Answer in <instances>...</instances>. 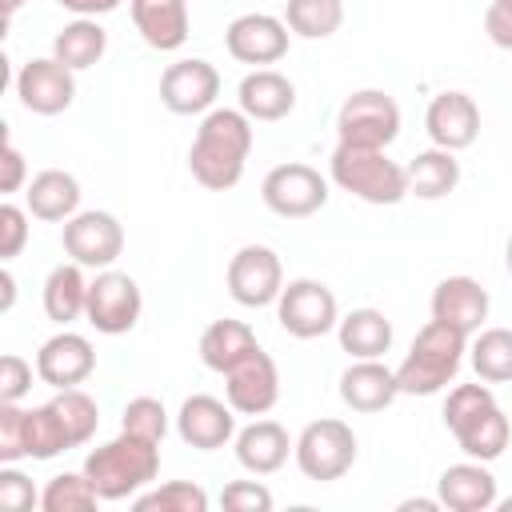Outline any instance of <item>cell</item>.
Instances as JSON below:
<instances>
[{
    "instance_id": "30",
    "label": "cell",
    "mask_w": 512,
    "mask_h": 512,
    "mask_svg": "<svg viewBox=\"0 0 512 512\" xmlns=\"http://www.w3.org/2000/svg\"><path fill=\"white\" fill-rule=\"evenodd\" d=\"M84 308H88V280H84L80 264L72 260V264L52 268L48 280H44V312H48V320L72 324V320L84 316Z\"/></svg>"
},
{
    "instance_id": "41",
    "label": "cell",
    "mask_w": 512,
    "mask_h": 512,
    "mask_svg": "<svg viewBox=\"0 0 512 512\" xmlns=\"http://www.w3.org/2000/svg\"><path fill=\"white\" fill-rule=\"evenodd\" d=\"M28 244V212L12 200L0 204V260L20 256V248Z\"/></svg>"
},
{
    "instance_id": "34",
    "label": "cell",
    "mask_w": 512,
    "mask_h": 512,
    "mask_svg": "<svg viewBox=\"0 0 512 512\" xmlns=\"http://www.w3.org/2000/svg\"><path fill=\"white\" fill-rule=\"evenodd\" d=\"M68 448H72V436H68L60 412L52 408V400L40 404V408H28V456L32 460H52Z\"/></svg>"
},
{
    "instance_id": "4",
    "label": "cell",
    "mask_w": 512,
    "mask_h": 512,
    "mask_svg": "<svg viewBox=\"0 0 512 512\" xmlns=\"http://www.w3.org/2000/svg\"><path fill=\"white\" fill-rule=\"evenodd\" d=\"M464 348H468V336L440 324V320H428L408 356L400 360L396 368V384H400V396H436L440 388H448L460 372V360H464Z\"/></svg>"
},
{
    "instance_id": "10",
    "label": "cell",
    "mask_w": 512,
    "mask_h": 512,
    "mask_svg": "<svg viewBox=\"0 0 512 512\" xmlns=\"http://www.w3.org/2000/svg\"><path fill=\"white\" fill-rule=\"evenodd\" d=\"M140 308H144V296H140V284L128 276V272H112L104 268L96 280H88V324L104 336H120V332H132L136 320H140Z\"/></svg>"
},
{
    "instance_id": "37",
    "label": "cell",
    "mask_w": 512,
    "mask_h": 512,
    "mask_svg": "<svg viewBox=\"0 0 512 512\" xmlns=\"http://www.w3.org/2000/svg\"><path fill=\"white\" fill-rule=\"evenodd\" d=\"M136 508L140 512H208V492L188 480H168L152 492H140Z\"/></svg>"
},
{
    "instance_id": "19",
    "label": "cell",
    "mask_w": 512,
    "mask_h": 512,
    "mask_svg": "<svg viewBox=\"0 0 512 512\" xmlns=\"http://www.w3.org/2000/svg\"><path fill=\"white\" fill-rule=\"evenodd\" d=\"M424 128L436 148L460 152V148L476 144V136H480V108L468 92H440V96H432V104L424 112Z\"/></svg>"
},
{
    "instance_id": "26",
    "label": "cell",
    "mask_w": 512,
    "mask_h": 512,
    "mask_svg": "<svg viewBox=\"0 0 512 512\" xmlns=\"http://www.w3.org/2000/svg\"><path fill=\"white\" fill-rule=\"evenodd\" d=\"M288 448H292L288 444V432L276 420H252L248 428L236 432V460L252 476H268V472L284 468Z\"/></svg>"
},
{
    "instance_id": "36",
    "label": "cell",
    "mask_w": 512,
    "mask_h": 512,
    "mask_svg": "<svg viewBox=\"0 0 512 512\" xmlns=\"http://www.w3.org/2000/svg\"><path fill=\"white\" fill-rule=\"evenodd\" d=\"M52 408L60 412V420H64V428L72 436V448H80V444L92 440V432L100 424V408H96V400L84 388H60L52 396Z\"/></svg>"
},
{
    "instance_id": "6",
    "label": "cell",
    "mask_w": 512,
    "mask_h": 512,
    "mask_svg": "<svg viewBox=\"0 0 512 512\" xmlns=\"http://www.w3.org/2000/svg\"><path fill=\"white\" fill-rule=\"evenodd\" d=\"M336 136L352 148H388L400 136V104L380 88H360L340 104Z\"/></svg>"
},
{
    "instance_id": "33",
    "label": "cell",
    "mask_w": 512,
    "mask_h": 512,
    "mask_svg": "<svg viewBox=\"0 0 512 512\" xmlns=\"http://www.w3.org/2000/svg\"><path fill=\"white\" fill-rule=\"evenodd\" d=\"M472 368L484 384L512 380V328H484L472 344Z\"/></svg>"
},
{
    "instance_id": "16",
    "label": "cell",
    "mask_w": 512,
    "mask_h": 512,
    "mask_svg": "<svg viewBox=\"0 0 512 512\" xmlns=\"http://www.w3.org/2000/svg\"><path fill=\"white\" fill-rule=\"evenodd\" d=\"M224 48L240 64H276L288 52V24L268 12H244L228 24Z\"/></svg>"
},
{
    "instance_id": "24",
    "label": "cell",
    "mask_w": 512,
    "mask_h": 512,
    "mask_svg": "<svg viewBox=\"0 0 512 512\" xmlns=\"http://www.w3.org/2000/svg\"><path fill=\"white\" fill-rule=\"evenodd\" d=\"M396 396H400L396 372L384 368L380 360H356V364H348L344 376H340V400H344L352 412H380V408H388Z\"/></svg>"
},
{
    "instance_id": "3",
    "label": "cell",
    "mask_w": 512,
    "mask_h": 512,
    "mask_svg": "<svg viewBox=\"0 0 512 512\" xmlns=\"http://www.w3.org/2000/svg\"><path fill=\"white\" fill-rule=\"evenodd\" d=\"M160 472V444L120 432L116 440L100 444L84 460V476L100 492V500H128L140 496L144 484H152Z\"/></svg>"
},
{
    "instance_id": "18",
    "label": "cell",
    "mask_w": 512,
    "mask_h": 512,
    "mask_svg": "<svg viewBox=\"0 0 512 512\" xmlns=\"http://www.w3.org/2000/svg\"><path fill=\"white\" fill-rule=\"evenodd\" d=\"M96 372V352L80 332H56L36 352V376L52 388H80Z\"/></svg>"
},
{
    "instance_id": "1",
    "label": "cell",
    "mask_w": 512,
    "mask_h": 512,
    "mask_svg": "<svg viewBox=\"0 0 512 512\" xmlns=\"http://www.w3.org/2000/svg\"><path fill=\"white\" fill-rule=\"evenodd\" d=\"M248 152H252V120L240 108H212L200 120L196 140L188 148V172L208 192H228L240 184Z\"/></svg>"
},
{
    "instance_id": "48",
    "label": "cell",
    "mask_w": 512,
    "mask_h": 512,
    "mask_svg": "<svg viewBox=\"0 0 512 512\" xmlns=\"http://www.w3.org/2000/svg\"><path fill=\"white\" fill-rule=\"evenodd\" d=\"M0 4H4V16H12V12H16L20 4H28V0H0Z\"/></svg>"
},
{
    "instance_id": "5",
    "label": "cell",
    "mask_w": 512,
    "mask_h": 512,
    "mask_svg": "<svg viewBox=\"0 0 512 512\" xmlns=\"http://www.w3.org/2000/svg\"><path fill=\"white\" fill-rule=\"evenodd\" d=\"M332 184L352 192L364 204H400L408 196V172L388 160L384 148H352V144H336L332 160H328Z\"/></svg>"
},
{
    "instance_id": "15",
    "label": "cell",
    "mask_w": 512,
    "mask_h": 512,
    "mask_svg": "<svg viewBox=\"0 0 512 512\" xmlns=\"http://www.w3.org/2000/svg\"><path fill=\"white\" fill-rule=\"evenodd\" d=\"M224 392H228V404L240 412V416H264L272 412V404L280 400V372H276V360L256 348L248 352L236 368L224 372Z\"/></svg>"
},
{
    "instance_id": "44",
    "label": "cell",
    "mask_w": 512,
    "mask_h": 512,
    "mask_svg": "<svg viewBox=\"0 0 512 512\" xmlns=\"http://www.w3.org/2000/svg\"><path fill=\"white\" fill-rule=\"evenodd\" d=\"M484 32L496 48H508L512 52V0H492L488 12H484Z\"/></svg>"
},
{
    "instance_id": "14",
    "label": "cell",
    "mask_w": 512,
    "mask_h": 512,
    "mask_svg": "<svg viewBox=\"0 0 512 512\" xmlns=\"http://www.w3.org/2000/svg\"><path fill=\"white\" fill-rule=\"evenodd\" d=\"M216 96H220V72H216L208 60H200V56L176 60V64H168L164 76H160V100H164V108L176 112V116L212 112Z\"/></svg>"
},
{
    "instance_id": "17",
    "label": "cell",
    "mask_w": 512,
    "mask_h": 512,
    "mask_svg": "<svg viewBox=\"0 0 512 512\" xmlns=\"http://www.w3.org/2000/svg\"><path fill=\"white\" fill-rule=\"evenodd\" d=\"M232 412H236L232 404H224V400H216L208 392H196V396H188L180 404L176 432H180L184 444H192L200 452H216L236 436V416Z\"/></svg>"
},
{
    "instance_id": "46",
    "label": "cell",
    "mask_w": 512,
    "mask_h": 512,
    "mask_svg": "<svg viewBox=\"0 0 512 512\" xmlns=\"http://www.w3.org/2000/svg\"><path fill=\"white\" fill-rule=\"evenodd\" d=\"M60 8H68V12H76V16H104V12H116L120 8V0H56Z\"/></svg>"
},
{
    "instance_id": "13",
    "label": "cell",
    "mask_w": 512,
    "mask_h": 512,
    "mask_svg": "<svg viewBox=\"0 0 512 512\" xmlns=\"http://www.w3.org/2000/svg\"><path fill=\"white\" fill-rule=\"evenodd\" d=\"M16 96L36 116H60L76 100V76L56 56H36L16 72Z\"/></svg>"
},
{
    "instance_id": "50",
    "label": "cell",
    "mask_w": 512,
    "mask_h": 512,
    "mask_svg": "<svg viewBox=\"0 0 512 512\" xmlns=\"http://www.w3.org/2000/svg\"><path fill=\"white\" fill-rule=\"evenodd\" d=\"M500 508H504V512H512V500H504V504H500Z\"/></svg>"
},
{
    "instance_id": "23",
    "label": "cell",
    "mask_w": 512,
    "mask_h": 512,
    "mask_svg": "<svg viewBox=\"0 0 512 512\" xmlns=\"http://www.w3.org/2000/svg\"><path fill=\"white\" fill-rule=\"evenodd\" d=\"M132 24L156 52H176L188 40V0H128Z\"/></svg>"
},
{
    "instance_id": "43",
    "label": "cell",
    "mask_w": 512,
    "mask_h": 512,
    "mask_svg": "<svg viewBox=\"0 0 512 512\" xmlns=\"http://www.w3.org/2000/svg\"><path fill=\"white\" fill-rule=\"evenodd\" d=\"M32 388V364L16 352L0 356V400L8 404H20V396Z\"/></svg>"
},
{
    "instance_id": "21",
    "label": "cell",
    "mask_w": 512,
    "mask_h": 512,
    "mask_svg": "<svg viewBox=\"0 0 512 512\" xmlns=\"http://www.w3.org/2000/svg\"><path fill=\"white\" fill-rule=\"evenodd\" d=\"M436 500L440 508H452V512H484L496 504V476L484 468V460H464V464H452L440 472L436 480Z\"/></svg>"
},
{
    "instance_id": "8",
    "label": "cell",
    "mask_w": 512,
    "mask_h": 512,
    "mask_svg": "<svg viewBox=\"0 0 512 512\" xmlns=\"http://www.w3.org/2000/svg\"><path fill=\"white\" fill-rule=\"evenodd\" d=\"M276 320L288 336L316 340V336H324L340 324V308H336V296H332L328 284L304 276V280L284 284V292L276 300Z\"/></svg>"
},
{
    "instance_id": "35",
    "label": "cell",
    "mask_w": 512,
    "mask_h": 512,
    "mask_svg": "<svg viewBox=\"0 0 512 512\" xmlns=\"http://www.w3.org/2000/svg\"><path fill=\"white\" fill-rule=\"evenodd\" d=\"M96 504H100V492L92 488V480L84 472H60L40 492V508L44 512H88Z\"/></svg>"
},
{
    "instance_id": "45",
    "label": "cell",
    "mask_w": 512,
    "mask_h": 512,
    "mask_svg": "<svg viewBox=\"0 0 512 512\" xmlns=\"http://www.w3.org/2000/svg\"><path fill=\"white\" fill-rule=\"evenodd\" d=\"M0 164H4V172H0V192H16V188L24 184V156H20V148H16L8 136H4Z\"/></svg>"
},
{
    "instance_id": "42",
    "label": "cell",
    "mask_w": 512,
    "mask_h": 512,
    "mask_svg": "<svg viewBox=\"0 0 512 512\" xmlns=\"http://www.w3.org/2000/svg\"><path fill=\"white\" fill-rule=\"evenodd\" d=\"M0 504H4L8 512H28V508L40 504L32 480H28L24 472H16L12 464H4V472H0Z\"/></svg>"
},
{
    "instance_id": "27",
    "label": "cell",
    "mask_w": 512,
    "mask_h": 512,
    "mask_svg": "<svg viewBox=\"0 0 512 512\" xmlns=\"http://www.w3.org/2000/svg\"><path fill=\"white\" fill-rule=\"evenodd\" d=\"M336 336L352 360H380L392 348V320L380 308H352L348 316H340Z\"/></svg>"
},
{
    "instance_id": "29",
    "label": "cell",
    "mask_w": 512,
    "mask_h": 512,
    "mask_svg": "<svg viewBox=\"0 0 512 512\" xmlns=\"http://www.w3.org/2000/svg\"><path fill=\"white\" fill-rule=\"evenodd\" d=\"M404 172H408V192L420 200H440L460 184V160L448 148L416 152V160Z\"/></svg>"
},
{
    "instance_id": "12",
    "label": "cell",
    "mask_w": 512,
    "mask_h": 512,
    "mask_svg": "<svg viewBox=\"0 0 512 512\" xmlns=\"http://www.w3.org/2000/svg\"><path fill=\"white\" fill-rule=\"evenodd\" d=\"M64 252L80 268H112L116 256L124 252V228L112 212H76L64 220Z\"/></svg>"
},
{
    "instance_id": "39",
    "label": "cell",
    "mask_w": 512,
    "mask_h": 512,
    "mask_svg": "<svg viewBox=\"0 0 512 512\" xmlns=\"http://www.w3.org/2000/svg\"><path fill=\"white\" fill-rule=\"evenodd\" d=\"M28 456V408L0 400V464Z\"/></svg>"
},
{
    "instance_id": "32",
    "label": "cell",
    "mask_w": 512,
    "mask_h": 512,
    "mask_svg": "<svg viewBox=\"0 0 512 512\" xmlns=\"http://www.w3.org/2000/svg\"><path fill=\"white\" fill-rule=\"evenodd\" d=\"M284 24L304 40H324L344 24V0H288Z\"/></svg>"
},
{
    "instance_id": "2",
    "label": "cell",
    "mask_w": 512,
    "mask_h": 512,
    "mask_svg": "<svg viewBox=\"0 0 512 512\" xmlns=\"http://www.w3.org/2000/svg\"><path fill=\"white\" fill-rule=\"evenodd\" d=\"M444 424L468 460H496L512 440V424L488 384H456L444 400Z\"/></svg>"
},
{
    "instance_id": "49",
    "label": "cell",
    "mask_w": 512,
    "mask_h": 512,
    "mask_svg": "<svg viewBox=\"0 0 512 512\" xmlns=\"http://www.w3.org/2000/svg\"><path fill=\"white\" fill-rule=\"evenodd\" d=\"M504 264H508V276H512V236H508V248H504Z\"/></svg>"
},
{
    "instance_id": "9",
    "label": "cell",
    "mask_w": 512,
    "mask_h": 512,
    "mask_svg": "<svg viewBox=\"0 0 512 512\" xmlns=\"http://www.w3.org/2000/svg\"><path fill=\"white\" fill-rule=\"evenodd\" d=\"M264 204L284 220H304L328 204V180L312 164H276L260 184Z\"/></svg>"
},
{
    "instance_id": "31",
    "label": "cell",
    "mask_w": 512,
    "mask_h": 512,
    "mask_svg": "<svg viewBox=\"0 0 512 512\" xmlns=\"http://www.w3.org/2000/svg\"><path fill=\"white\" fill-rule=\"evenodd\" d=\"M104 48H108V32H104L92 16H76V20L64 24V28L56 32V40H52V56H56L60 64H68L72 72L92 68V64L104 56Z\"/></svg>"
},
{
    "instance_id": "28",
    "label": "cell",
    "mask_w": 512,
    "mask_h": 512,
    "mask_svg": "<svg viewBox=\"0 0 512 512\" xmlns=\"http://www.w3.org/2000/svg\"><path fill=\"white\" fill-rule=\"evenodd\" d=\"M260 344H256V332L244 324V320H212L204 332H200V360H204V368H212V372H228V368H236L248 352H256Z\"/></svg>"
},
{
    "instance_id": "7",
    "label": "cell",
    "mask_w": 512,
    "mask_h": 512,
    "mask_svg": "<svg viewBox=\"0 0 512 512\" xmlns=\"http://www.w3.org/2000/svg\"><path fill=\"white\" fill-rule=\"evenodd\" d=\"M296 468L308 480H340L352 464H356V432L344 420H312L296 444Z\"/></svg>"
},
{
    "instance_id": "47",
    "label": "cell",
    "mask_w": 512,
    "mask_h": 512,
    "mask_svg": "<svg viewBox=\"0 0 512 512\" xmlns=\"http://www.w3.org/2000/svg\"><path fill=\"white\" fill-rule=\"evenodd\" d=\"M0 288H4V300H0V308L8 312V308H12V300H16V280H12V272H8V268L0 272Z\"/></svg>"
},
{
    "instance_id": "11",
    "label": "cell",
    "mask_w": 512,
    "mask_h": 512,
    "mask_svg": "<svg viewBox=\"0 0 512 512\" xmlns=\"http://www.w3.org/2000/svg\"><path fill=\"white\" fill-rule=\"evenodd\" d=\"M228 292L244 308H268L284 292V268L280 256L264 244H244L228 260Z\"/></svg>"
},
{
    "instance_id": "22",
    "label": "cell",
    "mask_w": 512,
    "mask_h": 512,
    "mask_svg": "<svg viewBox=\"0 0 512 512\" xmlns=\"http://www.w3.org/2000/svg\"><path fill=\"white\" fill-rule=\"evenodd\" d=\"M236 100H240V112H244L248 120L272 124V120H284V116L296 108V88H292V80H288L284 72H276V68H256V72H248V76L240 80Z\"/></svg>"
},
{
    "instance_id": "25",
    "label": "cell",
    "mask_w": 512,
    "mask_h": 512,
    "mask_svg": "<svg viewBox=\"0 0 512 512\" xmlns=\"http://www.w3.org/2000/svg\"><path fill=\"white\" fill-rule=\"evenodd\" d=\"M24 204L36 220H48V224H60V220H72L80 212V184L72 172L64 168H44L28 180V192H24Z\"/></svg>"
},
{
    "instance_id": "20",
    "label": "cell",
    "mask_w": 512,
    "mask_h": 512,
    "mask_svg": "<svg viewBox=\"0 0 512 512\" xmlns=\"http://www.w3.org/2000/svg\"><path fill=\"white\" fill-rule=\"evenodd\" d=\"M432 320L472 336L488 320V292L472 276H444L432 288Z\"/></svg>"
},
{
    "instance_id": "40",
    "label": "cell",
    "mask_w": 512,
    "mask_h": 512,
    "mask_svg": "<svg viewBox=\"0 0 512 512\" xmlns=\"http://www.w3.org/2000/svg\"><path fill=\"white\" fill-rule=\"evenodd\" d=\"M220 504L228 512H272V492L256 480H232V484H224Z\"/></svg>"
},
{
    "instance_id": "38",
    "label": "cell",
    "mask_w": 512,
    "mask_h": 512,
    "mask_svg": "<svg viewBox=\"0 0 512 512\" xmlns=\"http://www.w3.org/2000/svg\"><path fill=\"white\" fill-rule=\"evenodd\" d=\"M120 432H132V436H144V440H164L168 432V412L156 396H136L124 404V416H120Z\"/></svg>"
}]
</instances>
